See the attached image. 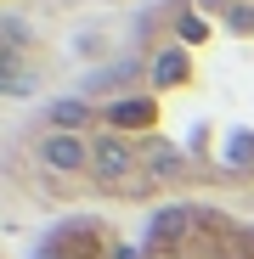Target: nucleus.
I'll return each mask as SVG.
<instances>
[{
	"label": "nucleus",
	"instance_id": "2",
	"mask_svg": "<svg viewBox=\"0 0 254 259\" xmlns=\"http://www.w3.org/2000/svg\"><path fill=\"white\" fill-rule=\"evenodd\" d=\"M248 6H254V0H248Z\"/></svg>",
	"mask_w": 254,
	"mask_h": 259
},
{
	"label": "nucleus",
	"instance_id": "1",
	"mask_svg": "<svg viewBox=\"0 0 254 259\" xmlns=\"http://www.w3.org/2000/svg\"><path fill=\"white\" fill-rule=\"evenodd\" d=\"M28 259H254V208L158 203L136 231L113 214L79 208L62 214Z\"/></svg>",
	"mask_w": 254,
	"mask_h": 259
}]
</instances>
